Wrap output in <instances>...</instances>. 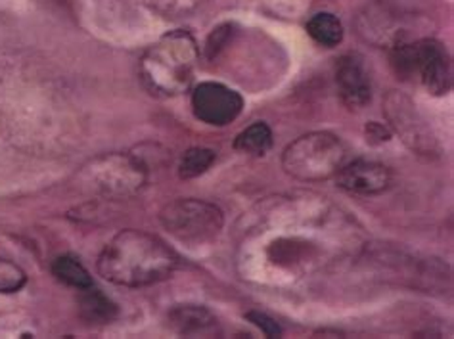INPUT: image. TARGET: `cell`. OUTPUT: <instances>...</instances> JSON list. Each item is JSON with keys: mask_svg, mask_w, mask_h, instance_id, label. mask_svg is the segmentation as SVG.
<instances>
[{"mask_svg": "<svg viewBox=\"0 0 454 339\" xmlns=\"http://www.w3.org/2000/svg\"><path fill=\"white\" fill-rule=\"evenodd\" d=\"M178 257L158 236L142 230H123L100 253L98 272L107 282L127 288L165 280L176 269Z\"/></svg>", "mask_w": 454, "mask_h": 339, "instance_id": "1", "label": "cell"}, {"mask_svg": "<svg viewBox=\"0 0 454 339\" xmlns=\"http://www.w3.org/2000/svg\"><path fill=\"white\" fill-rule=\"evenodd\" d=\"M345 162L343 142L332 132H309L284 150L282 165L294 178L318 183L338 175Z\"/></svg>", "mask_w": 454, "mask_h": 339, "instance_id": "2", "label": "cell"}, {"mask_svg": "<svg viewBox=\"0 0 454 339\" xmlns=\"http://www.w3.org/2000/svg\"><path fill=\"white\" fill-rule=\"evenodd\" d=\"M160 221L178 241L188 246L209 244L219 236L224 217L223 211L203 200H176L165 205Z\"/></svg>", "mask_w": 454, "mask_h": 339, "instance_id": "3", "label": "cell"}, {"mask_svg": "<svg viewBox=\"0 0 454 339\" xmlns=\"http://www.w3.org/2000/svg\"><path fill=\"white\" fill-rule=\"evenodd\" d=\"M393 64L397 74L412 77L432 94H445L450 89V62L445 46L426 39L411 46H403L395 52Z\"/></svg>", "mask_w": 454, "mask_h": 339, "instance_id": "4", "label": "cell"}, {"mask_svg": "<svg viewBox=\"0 0 454 339\" xmlns=\"http://www.w3.org/2000/svg\"><path fill=\"white\" fill-rule=\"evenodd\" d=\"M194 56V44L184 35L167 37L146 58V79L153 89L165 94H176L188 84Z\"/></svg>", "mask_w": 454, "mask_h": 339, "instance_id": "5", "label": "cell"}, {"mask_svg": "<svg viewBox=\"0 0 454 339\" xmlns=\"http://www.w3.org/2000/svg\"><path fill=\"white\" fill-rule=\"evenodd\" d=\"M85 185L104 196H129L146 185V167L127 154H106L81 173Z\"/></svg>", "mask_w": 454, "mask_h": 339, "instance_id": "6", "label": "cell"}, {"mask_svg": "<svg viewBox=\"0 0 454 339\" xmlns=\"http://www.w3.org/2000/svg\"><path fill=\"white\" fill-rule=\"evenodd\" d=\"M192 110L203 123L224 127L242 114L244 99L221 83H201L192 92Z\"/></svg>", "mask_w": 454, "mask_h": 339, "instance_id": "7", "label": "cell"}, {"mask_svg": "<svg viewBox=\"0 0 454 339\" xmlns=\"http://www.w3.org/2000/svg\"><path fill=\"white\" fill-rule=\"evenodd\" d=\"M391 173L384 163L356 160L338 171V186L353 193H380L389 188Z\"/></svg>", "mask_w": 454, "mask_h": 339, "instance_id": "8", "label": "cell"}, {"mask_svg": "<svg viewBox=\"0 0 454 339\" xmlns=\"http://www.w3.org/2000/svg\"><path fill=\"white\" fill-rule=\"evenodd\" d=\"M338 89L343 104L351 110H361L370 102V79L361 62L355 58H343L336 74Z\"/></svg>", "mask_w": 454, "mask_h": 339, "instance_id": "9", "label": "cell"}, {"mask_svg": "<svg viewBox=\"0 0 454 339\" xmlns=\"http://www.w3.org/2000/svg\"><path fill=\"white\" fill-rule=\"evenodd\" d=\"M215 324V317L203 307H196V305H183L176 307L175 311H171L169 314V326L178 332V334H198L211 328Z\"/></svg>", "mask_w": 454, "mask_h": 339, "instance_id": "10", "label": "cell"}, {"mask_svg": "<svg viewBox=\"0 0 454 339\" xmlns=\"http://www.w3.org/2000/svg\"><path fill=\"white\" fill-rule=\"evenodd\" d=\"M307 33L322 46H338L343 41V26L341 21L328 14V12H322L307 21Z\"/></svg>", "mask_w": 454, "mask_h": 339, "instance_id": "11", "label": "cell"}, {"mask_svg": "<svg viewBox=\"0 0 454 339\" xmlns=\"http://www.w3.org/2000/svg\"><path fill=\"white\" fill-rule=\"evenodd\" d=\"M270 146H272V130L269 129L267 123H261V121L249 125L234 140V148L238 152H244L249 155H265L270 150Z\"/></svg>", "mask_w": 454, "mask_h": 339, "instance_id": "12", "label": "cell"}, {"mask_svg": "<svg viewBox=\"0 0 454 339\" xmlns=\"http://www.w3.org/2000/svg\"><path fill=\"white\" fill-rule=\"evenodd\" d=\"M52 272L59 282H64L71 288L77 289H87L92 288V278L89 271L74 257H58L52 264Z\"/></svg>", "mask_w": 454, "mask_h": 339, "instance_id": "13", "label": "cell"}, {"mask_svg": "<svg viewBox=\"0 0 454 339\" xmlns=\"http://www.w3.org/2000/svg\"><path fill=\"white\" fill-rule=\"evenodd\" d=\"M215 163V152L209 148H190L181 157L178 175L181 178H196L203 175Z\"/></svg>", "mask_w": 454, "mask_h": 339, "instance_id": "14", "label": "cell"}, {"mask_svg": "<svg viewBox=\"0 0 454 339\" xmlns=\"http://www.w3.org/2000/svg\"><path fill=\"white\" fill-rule=\"evenodd\" d=\"M27 282V276L16 263L0 259V294H14Z\"/></svg>", "mask_w": 454, "mask_h": 339, "instance_id": "15", "label": "cell"}, {"mask_svg": "<svg viewBox=\"0 0 454 339\" xmlns=\"http://www.w3.org/2000/svg\"><path fill=\"white\" fill-rule=\"evenodd\" d=\"M89 296L82 299V311L89 312V319L94 320V319H110V314H107V311H114V305L110 301H107L104 296L92 292V289L89 288Z\"/></svg>", "mask_w": 454, "mask_h": 339, "instance_id": "16", "label": "cell"}, {"mask_svg": "<svg viewBox=\"0 0 454 339\" xmlns=\"http://www.w3.org/2000/svg\"><path fill=\"white\" fill-rule=\"evenodd\" d=\"M246 317H247L249 322H254V324L257 326V328H259L262 334H265L267 337H280V335H282V328L278 326V322L272 320L270 317H267L265 312L254 311V312H247Z\"/></svg>", "mask_w": 454, "mask_h": 339, "instance_id": "17", "label": "cell"}, {"mask_svg": "<svg viewBox=\"0 0 454 339\" xmlns=\"http://www.w3.org/2000/svg\"><path fill=\"white\" fill-rule=\"evenodd\" d=\"M391 138V132L387 127L380 125V123H368L366 127V140L372 142V144H381V142H387Z\"/></svg>", "mask_w": 454, "mask_h": 339, "instance_id": "18", "label": "cell"}]
</instances>
